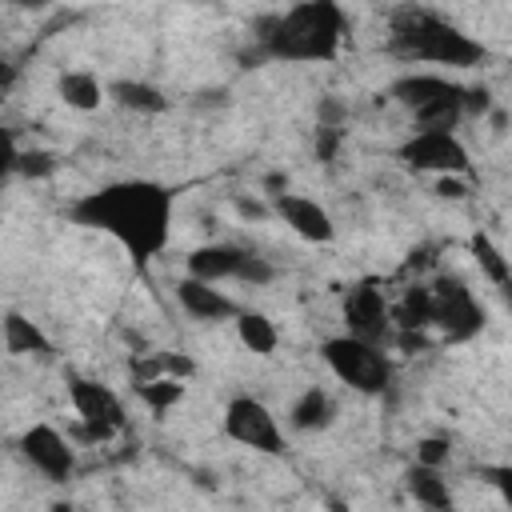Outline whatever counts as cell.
<instances>
[{"label": "cell", "instance_id": "9a60e30c", "mask_svg": "<svg viewBox=\"0 0 512 512\" xmlns=\"http://www.w3.org/2000/svg\"><path fill=\"white\" fill-rule=\"evenodd\" d=\"M0 340H4V352L8 356H48L52 352L48 336L40 332V324L28 320L24 312H8L0 320Z\"/></svg>", "mask_w": 512, "mask_h": 512}, {"label": "cell", "instance_id": "f1b7e54d", "mask_svg": "<svg viewBox=\"0 0 512 512\" xmlns=\"http://www.w3.org/2000/svg\"><path fill=\"white\" fill-rule=\"evenodd\" d=\"M436 196H444V200H464V196H468V184H464L460 176H440V180H436Z\"/></svg>", "mask_w": 512, "mask_h": 512}, {"label": "cell", "instance_id": "7402d4cb", "mask_svg": "<svg viewBox=\"0 0 512 512\" xmlns=\"http://www.w3.org/2000/svg\"><path fill=\"white\" fill-rule=\"evenodd\" d=\"M136 400L152 412H168L184 400V380H172V376H160V380H136Z\"/></svg>", "mask_w": 512, "mask_h": 512}, {"label": "cell", "instance_id": "8fae6325", "mask_svg": "<svg viewBox=\"0 0 512 512\" xmlns=\"http://www.w3.org/2000/svg\"><path fill=\"white\" fill-rule=\"evenodd\" d=\"M16 448H20V456H24L44 480H52V484H64V480L72 476V468H76V452H72L68 436L56 432L52 424H32V428H24V436H20Z\"/></svg>", "mask_w": 512, "mask_h": 512}, {"label": "cell", "instance_id": "7c38bea8", "mask_svg": "<svg viewBox=\"0 0 512 512\" xmlns=\"http://www.w3.org/2000/svg\"><path fill=\"white\" fill-rule=\"evenodd\" d=\"M272 212L308 244H332L336 240V224L328 216V208H320L316 200L300 196V192H272Z\"/></svg>", "mask_w": 512, "mask_h": 512}, {"label": "cell", "instance_id": "e0dca14e", "mask_svg": "<svg viewBox=\"0 0 512 512\" xmlns=\"http://www.w3.org/2000/svg\"><path fill=\"white\" fill-rule=\"evenodd\" d=\"M332 420H336V404L324 388H304L288 408V424L296 432H324Z\"/></svg>", "mask_w": 512, "mask_h": 512}, {"label": "cell", "instance_id": "4fadbf2b", "mask_svg": "<svg viewBox=\"0 0 512 512\" xmlns=\"http://www.w3.org/2000/svg\"><path fill=\"white\" fill-rule=\"evenodd\" d=\"M176 304L184 308V316L192 320H204V324H216V320H236L240 316V304L232 296H224L220 288L204 284V280H176Z\"/></svg>", "mask_w": 512, "mask_h": 512}, {"label": "cell", "instance_id": "277c9868", "mask_svg": "<svg viewBox=\"0 0 512 512\" xmlns=\"http://www.w3.org/2000/svg\"><path fill=\"white\" fill-rule=\"evenodd\" d=\"M320 360L328 364V372L340 384H348L364 396H376L392 384V364H388L384 348H376V344H364L352 336H328L320 344Z\"/></svg>", "mask_w": 512, "mask_h": 512}, {"label": "cell", "instance_id": "f546056e", "mask_svg": "<svg viewBox=\"0 0 512 512\" xmlns=\"http://www.w3.org/2000/svg\"><path fill=\"white\" fill-rule=\"evenodd\" d=\"M16 76H20V72H16V64H12L8 56H0V96H4V92H12Z\"/></svg>", "mask_w": 512, "mask_h": 512}, {"label": "cell", "instance_id": "d6986e66", "mask_svg": "<svg viewBox=\"0 0 512 512\" xmlns=\"http://www.w3.org/2000/svg\"><path fill=\"white\" fill-rule=\"evenodd\" d=\"M108 96H112L120 108H128V112H148V116H156V112L168 108L164 92H160L156 84H144V80H116V84L108 88Z\"/></svg>", "mask_w": 512, "mask_h": 512}, {"label": "cell", "instance_id": "603a6c76", "mask_svg": "<svg viewBox=\"0 0 512 512\" xmlns=\"http://www.w3.org/2000/svg\"><path fill=\"white\" fill-rule=\"evenodd\" d=\"M472 256H476V264L484 268V276H488L492 284L508 288V260H504V252L492 244L488 232H472Z\"/></svg>", "mask_w": 512, "mask_h": 512}, {"label": "cell", "instance_id": "cb8c5ba5", "mask_svg": "<svg viewBox=\"0 0 512 512\" xmlns=\"http://www.w3.org/2000/svg\"><path fill=\"white\" fill-rule=\"evenodd\" d=\"M448 456H452L448 436H420V440H416V464H424V468H444Z\"/></svg>", "mask_w": 512, "mask_h": 512}, {"label": "cell", "instance_id": "7a4b0ae2", "mask_svg": "<svg viewBox=\"0 0 512 512\" xmlns=\"http://www.w3.org/2000/svg\"><path fill=\"white\" fill-rule=\"evenodd\" d=\"M256 28H260L256 32L260 56L284 64H316L336 56L348 32V16L336 0H308V4H292L288 12L264 16Z\"/></svg>", "mask_w": 512, "mask_h": 512}, {"label": "cell", "instance_id": "ba28073f", "mask_svg": "<svg viewBox=\"0 0 512 512\" xmlns=\"http://www.w3.org/2000/svg\"><path fill=\"white\" fill-rule=\"evenodd\" d=\"M224 436L244 448L264 452V456L284 452V432H280L276 416L268 412V404H260L256 396H232L224 404Z\"/></svg>", "mask_w": 512, "mask_h": 512}, {"label": "cell", "instance_id": "6da1fadb", "mask_svg": "<svg viewBox=\"0 0 512 512\" xmlns=\"http://www.w3.org/2000/svg\"><path fill=\"white\" fill-rule=\"evenodd\" d=\"M172 208H176V196L168 184L136 176V180H116L96 192H84L68 208V216L72 224L116 240L128 252L132 268L144 272L172 240Z\"/></svg>", "mask_w": 512, "mask_h": 512}, {"label": "cell", "instance_id": "1f68e13d", "mask_svg": "<svg viewBox=\"0 0 512 512\" xmlns=\"http://www.w3.org/2000/svg\"><path fill=\"white\" fill-rule=\"evenodd\" d=\"M48 512H76V508H72V504H68V500H56V504H52V508H48Z\"/></svg>", "mask_w": 512, "mask_h": 512}, {"label": "cell", "instance_id": "484cf974", "mask_svg": "<svg viewBox=\"0 0 512 512\" xmlns=\"http://www.w3.org/2000/svg\"><path fill=\"white\" fill-rule=\"evenodd\" d=\"M16 160H20V148H16V136L0 124V188L8 184V176L16 172Z\"/></svg>", "mask_w": 512, "mask_h": 512}, {"label": "cell", "instance_id": "44dd1931", "mask_svg": "<svg viewBox=\"0 0 512 512\" xmlns=\"http://www.w3.org/2000/svg\"><path fill=\"white\" fill-rule=\"evenodd\" d=\"M392 320H396L400 336H412V332H416V340H420V332L428 328V284L408 288V292L400 296V304L392 308Z\"/></svg>", "mask_w": 512, "mask_h": 512}, {"label": "cell", "instance_id": "52a82bcc", "mask_svg": "<svg viewBox=\"0 0 512 512\" xmlns=\"http://www.w3.org/2000/svg\"><path fill=\"white\" fill-rule=\"evenodd\" d=\"M68 400H72V408H76V420H80V428H84V440L108 444V440L124 428V404H120V396H116L108 384L72 376V380H68Z\"/></svg>", "mask_w": 512, "mask_h": 512}, {"label": "cell", "instance_id": "4dcf8cb0", "mask_svg": "<svg viewBox=\"0 0 512 512\" xmlns=\"http://www.w3.org/2000/svg\"><path fill=\"white\" fill-rule=\"evenodd\" d=\"M240 212H244V216H268L264 204H248V200H240Z\"/></svg>", "mask_w": 512, "mask_h": 512}, {"label": "cell", "instance_id": "83f0119b", "mask_svg": "<svg viewBox=\"0 0 512 512\" xmlns=\"http://www.w3.org/2000/svg\"><path fill=\"white\" fill-rule=\"evenodd\" d=\"M316 116H320V128H340V120H344V104L328 96V100L316 104Z\"/></svg>", "mask_w": 512, "mask_h": 512}, {"label": "cell", "instance_id": "d4e9b609", "mask_svg": "<svg viewBox=\"0 0 512 512\" xmlns=\"http://www.w3.org/2000/svg\"><path fill=\"white\" fill-rule=\"evenodd\" d=\"M16 172H24V176H48V172H56V156H52V152H44V148L20 152Z\"/></svg>", "mask_w": 512, "mask_h": 512}, {"label": "cell", "instance_id": "5b68a950", "mask_svg": "<svg viewBox=\"0 0 512 512\" xmlns=\"http://www.w3.org/2000/svg\"><path fill=\"white\" fill-rule=\"evenodd\" d=\"M428 328H436L444 344H464L484 328V308L464 280L440 276L428 284Z\"/></svg>", "mask_w": 512, "mask_h": 512}, {"label": "cell", "instance_id": "8992f818", "mask_svg": "<svg viewBox=\"0 0 512 512\" xmlns=\"http://www.w3.org/2000/svg\"><path fill=\"white\" fill-rule=\"evenodd\" d=\"M188 276L192 280H204V284H216V280H240V284H272L276 280V268L240 248V244H204V248H192L188 252Z\"/></svg>", "mask_w": 512, "mask_h": 512}, {"label": "cell", "instance_id": "ac0fdd59", "mask_svg": "<svg viewBox=\"0 0 512 512\" xmlns=\"http://www.w3.org/2000/svg\"><path fill=\"white\" fill-rule=\"evenodd\" d=\"M404 484H408V496H412L416 504H424L428 512H452V488H448V480L440 476V468L412 464L408 476H404Z\"/></svg>", "mask_w": 512, "mask_h": 512}, {"label": "cell", "instance_id": "30bf717a", "mask_svg": "<svg viewBox=\"0 0 512 512\" xmlns=\"http://www.w3.org/2000/svg\"><path fill=\"white\" fill-rule=\"evenodd\" d=\"M400 160L416 172H436V176L468 172V148L456 132H412L400 144Z\"/></svg>", "mask_w": 512, "mask_h": 512}, {"label": "cell", "instance_id": "d6a6232c", "mask_svg": "<svg viewBox=\"0 0 512 512\" xmlns=\"http://www.w3.org/2000/svg\"><path fill=\"white\" fill-rule=\"evenodd\" d=\"M328 512H348V508H344L340 500H328Z\"/></svg>", "mask_w": 512, "mask_h": 512}, {"label": "cell", "instance_id": "3957f363", "mask_svg": "<svg viewBox=\"0 0 512 512\" xmlns=\"http://www.w3.org/2000/svg\"><path fill=\"white\" fill-rule=\"evenodd\" d=\"M388 52L400 60L444 64V68H476L488 56V48L480 40H472L468 32H460L456 24L440 20L428 8H404L392 16Z\"/></svg>", "mask_w": 512, "mask_h": 512}, {"label": "cell", "instance_id": "9c48e42d", "mask_svg": "<svg viewBox=\"0 0 512 512\" xmlns=\"http://www.w3.org/2000/svg\"><path fill=\"white\" fill-rule=\"evenodd\" d=\"M340 320L348 328L344 336L376 344V348H384V340L392 336V308H388V300H384V292L376 284L348 288L344 300H340Z\"/></svg>", "mask_w": 512, "mask_h": 512}, {"label": "cell", "instance_id": "4316f807", "mask_svg": "<svg viewBox=\"0 0 512 512\" xmlns=\"http://www.w3.org/2000/svg\"><path fill=\"white\" fill-rule=\"evenodd\" d=\"M340 140H344V132H340V128H316V160L332 164V160H336Z\"/></svg>", "mask_w": 512, "mask_h": 512}, {"label": "cell", "instance_id": "2e32d148", "mask_svg": "<svg viewBox=\"0 0 512 512\" xmlns=\"http://www.w3.org/2000/svg\"><path fill=\"white\" fill-rule=\"evenodd\" d=\"M56 92H60V100H64L68 108H76V112H96V108L108 100V88L96 80V72H84V68L60 72Z\"/></svg>", "mask_w": 512, "mask_h": 512}, {"label": "cell", "instance_id": "ffe728a7", "mask_svg": "<svg viewBox=\"0 0 512 512\" xmlns=\"http://www.w3.org/2000/svg\"><path fill=\"white\" fill-rule=\"evenodd\" d=\"M236 336H240V344H244L248 352H256V356H272L276 344H280V332H276V324H272L264 312H240V316H236Z\"/></svg>", "mask_w": 512, "mask_h": 512}, {"label": "cell", "instance_id": "5bb4252c", "mask_svg": "<svg viewBox=\"0 0 512 512\" xmlns=\"http://www.w3.org/2000/svg\"><path fill=\"white\" fill-rule=\"evenodd\" d=\"M460 92H464V84H456V80H448V76H436V72H408V76L392 80V88H388V96H392L400 108H408L412 116L424 112L428 104L448 100V96H460Z\"/></svg>", "mask_w": 512, "mask_h": 512}]
</instances>
